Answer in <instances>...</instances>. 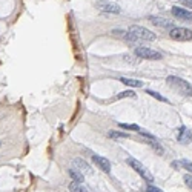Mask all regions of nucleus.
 I'll use <instances>...</instances> for the list:
<instances>
[{"mask_svg":"<svg viewBox=\"0 0 192 192\" xmlns=\"http://www.w3.org/2000/svg\"><path fill=\"white\" fill-rule=\"evenodd\" d=\"M168 85L172 86L177 92H180L181 95H186V97H191L192 95V86L188 83L186 80H183L180 77H175V75H169L166 79Z\"/></svg>","mask_w":192,"mask_h":192,"instance_id":"f257e3e1","label":"nucleus"},{"mask_svg":"<svg viewBox=\"0 0 192 192\" xmlns=\"http://www.w3.org/2000/svg\"><path fill=\"white\" fill-rule=\"evenodd\" d=\"M126 163H128L129 166H131V168L135 171V172L143 178V180H146L148 183H152V181H154V177L151 175V172H149V171H148L145 166H143V164H141L138 160L131 158V157H129V158H126Z\"/></svg>","mask_w":192,"mask_h":192,"instance_id":"f03ea898","label":"nucleus"},{"mask_svg":"<svg viewBox=\"0 0 192 192\" xmlns=\"http://www.w3.org/2000/svg\"><path fill=\"white\" fill-rule=\"evenodd\" d=\"M129 32H131L137 40H145V42H152V40H155V34L151 32L148 28H143V26L134 25L129 28Z\"/></svg>","mask_w":192,"mask_h":192,"instance_id":"7ed1b4c3","label":"nucleus"},{"mask_svg":"<svg viewBox=\"0 0 192 192\" xmlns=\"http://www.w3.org/2000/svg\"><path fill=\"white\" fill-rule=\"evenodd\" d=\"M135 56L140 57V59H146V60H160L161 59V54L160 52L151 49V48H146V46L135 48Z\"/></svg>","mask_w":192,"mask_h":192,"instance_id":"20e7f679","label":"nucleus"},{"mask_svg":"<svg viewBox=\"0 0 192 192\" xmlns=\"http://www.w3.org/2000/svg\"><path fill=\"white\" fill-rule=\"evenodd\" d=\"M169 36L171 39L178 40V42H188V40H192V31L188 28H172Z\"/></svg>","mask_w":192,"mask_h":192,"instance_id":"39448f33","label":"nucleus"},{"mask_svg":"<svg viewBox=\"0 0 192 192\" xmlns=\"http://www.w3.org/2000/svg\"><path fill=\"white\" fill-rule=\"evenodd\" d=\"M92 161H94L95 166L100 168L103 172H111V161H109L108 158H105V157L94 154V155H92Z\"/></svg>","mask_w":192,"mask_h":192,"instance_id":"423d86ee","label":"nucleus"},{"mask_svg":"<svg viewBox=\"0 0 192 192\" xmlns=\"http://www.w3.org/2000/svg\"><path fill=\"white\" fill-rule=\"evenodd\" d=\"M171 12H172V16L180 19V20H184V22H192V12L184 9V8H178V6H174L172 9H171Z\"/></svg>","mask_w":192,"mask_h":192,"instance_id":"0eeeda50","label":"nucleus"},{"mask_svg":"<svg viewBox=\"0 0 192 192\" xmlns=\"http://www.w3.org/2000/svg\"><path fill=\"white\" fill-rule=\"evenodd\" d=\"M72 168L74 169H77L79 172H81V174H91L92 172V169H91V166L83 160V158H74L72 160Z\"/></svg>","mask_w":192,"mask_h":192,"instance_id":"6e6552de","label":"nucleus"},{"mask_svg":"<svg viewBox=\"0 0 192 192\" xmlns=\"http://www.w3.org/2000/svg\"><path fill=\"white\" fill-rule=\"evenodd\" d=\"M178 141L183 143V145H189L192 141V131L186 126H181L178 129Z\"/></svg>","mask_w":192,"mask_h":192,"instance_id":"1a4fd4ad","label":"nucleus"},{"mask_svg":"<svg viewBox=\"0 0 192 192\" xmlns=\"http://www.w3.org/2000/svg\"><path fill=\"white\" fill-rule=\"evenodd\" d=\"M149 20H151V22H152L155 26H160V28H166V29H172V28H174L172 22H169V20H166V19H161V17H151Z\"/></svg>","mask_w":192,"mask_h":192,"instance_id":"9d476101","label":"nucleus"},{"mask_svg":"<svg viewBox=\"0 0 192 192\" xmlns=\"http://www.w3.org/2000/svg\"><path fill=\"white\" fill-rule=\"evenodd\" d=\"M98 9H100V11H105V12H112V14H120V11H121L118 5L108 3V2L100 3V5H98Z\"/></svg>","mask_w":192,"mask_h":192,"instance_id":"9b49d317","label":"nucleus"},{"mask_svg":"<svg viewBox=\"0 0 192 192\" xmlns=\"http://www.w3.org/2000/svg\"><path fill=\"white\" fill-rule=\"evenodd\" d=\"M120 81H121V83H125L126 86H131V88H141V86H143V81L135 80V79H126V77H121Z\"/></svg>","mask_w":192,"mask_h":192,"instance_id":"f8f14e48","label":"nucleus"},{"mask_svg":"<svg viewBox=\"0 0 192 192\" xmlns=\"http://www.w3.org/2000/svg\"><path fill=\"white\" fill-rule=\"evenodd\" d=\"M69 175H71L72 180H74V181H77V183H83V180H85V178H83V174L79 172V171H77V169H74V168L69 169Z\"/></svg>","mask_w":192,"mask_h":192,"instance_id":"ddd939ff","label":"nucleus"},{"mask_svg":"<svg viewBox=\"0 0 192 192\" xmlns=\"http://www.w3.org/2000/svg\"><path fill=\"white\" fill-rule=\"evenodd\" d=\"M69 189H71L72 192H88V189L83 188V186H81V183H77V181L69 183Z\"/></svg>","mask_w":192,"mask_h":192,"instance_id":"4468645a","label":"nucleus"},{"mask_svg":"<svg viewBox=\"0 0 192 192\" xmlns=\"http://www.w3.org/2000/svg\"><path fill=\"white\" fill-rule=\"evenodd\" d=\"M108 137H109V138H126L128 134L118 132V131H109V132H108Z\"/></svg>","mask_w":192,"mask_h":192,"instance_id":"2eb2a0df","label":"nucleus"},{"mask_svg":"<svg viewBox=\"0 0 192 192\" xmlns=\"http://www.w3.org/2000/svg\"><path fill=\"white\" fill-rule=\"evenodd\" d=\"M151 97H154V98H157V100H160V101H164V103H169V100L166 98V97H163L161 94H158V92H155V91H146Z\"/></svg>","mask_w":192,"mask_h":192,"instance_id":"dca6fc26","label":"nucleus"},{"mask_svg":"<svg viewBox=\"0 0 192 192\" xmlns=\"http://www.w3.org/2000/svg\"><path fill=\"white\" fill-rule=\"evenodd\" d=\"M118 126L123 128V129H131V131H137V132L140 131V128L137 126V125H132V123H118Z\"/></svg>","mask_w":192,"mask_h":192,"instance_id":"f3484780","label":"nucleus"},{"mask_svg":"<svg viewBox=\"0 0 192 192\" xmlns=\"http://www.w3.org/2000/svg\"><path fill=\"white\" fill-rule=\"evenodd\" d=\"M125 97H132V98H135L137 94L131 89V91H123V92H120V94L117 95V98H125Z\"/></svg>","mask_w":192,"mask_h":192,"instance_id":"a211bd4d","label":"nucleus"},{"mask_svg":"<svg viewBox=\"0 0 192 192\" xmlns=\"http://www.w3.org/2000/svg\"><path fill=\"white\" fill-rule=\"evenodd\" d=\"M180 161H181L183 169H188L189 172H192V161H189V160H180Z\"/></svg>","mask_w":192,"mask_h":192,"instance_id":"6ab92c4d","label":"nucleus"},{"mask_svg":"<svg viewBox=\"0 0 192 192\" xmlns=\"http://www.w3.org/2000/svg\"><path fill=\"white\" fill-rule=\"evenodd\" d=\"M112 36H114V37L125 39V36H126V31H123V29H112Z\"/></svg>","mask_w":192,"mask_h":192,"instance_id":"aec40b11","label":"nucleus"},{"mask_svg":"<svg viewBox=\"0 0 192 192\" xmlns=\"http://www.w3.org/2000/svg\"><path fill=\"white\" fill-rule=\"evenodd\" d=\"M123 40H125V42H128V43H135V42H137V39H135L129 31L126 32V36H125V39H123Z\"/></svg>","mask_w":192,"mask_h":192,"instance_id":"412c9836","label":"nucleus"},{"mask_svg":"<svg viewBox=\"0 0 192 192\" xmlns=\"http://www.w3.org/2000/svg\"><path fill=\"white\" fill-rule=\"evenodd\" d=\"M184 183H186V186H188L189 189H192V174L184 175Z\"/></svg>","mask_w":192,"mask_h":192,"instance_id":"4be33fe9","label":"nucleus"},{"mask_svg":"<svg viewBox=\"0 0 192 192\" xmlns=\"http://www.w3.org/2000/svg\"><path fill=\"white\" fill-rule=\"evenodd\" d=\"M180 5H183L184 8H192V0H178Z\"/></svg>","mask_w":192,"mask_h":192,"instance_id":"5701e85b","label":"nucleus"},{"mask_svg":"<svg viewBox=\"0 0 192 192\" xmlns=\"http://www.w3.org/2000/svg\"><path fill=\"white\" fill-rule=\"evenodd\" d=\"M171 166H172L174 169H177V171H178V169H183V168H181V161H180V160H174L172 163H171Z\"/></svg>","mask_w":192,"mask_h":192,"instance_id":"b1692460","label":"nucleus"},{"mask_svg":"<svg viewBox=\"0 0 192 192\" xmlns=\"http://www.w3.org/2000/svg\"><path fill=\"white\" fill-rule=\"evenodd\" d=\"M146 192H163V191L158 189V188H155V186H152V184H149V186L146 188Z\"/></svg>","mask_w":192,"mask_h":192,"instance_id":"393cba45","label":"nucleus"},{"mask_svg":"<svg viewBox=\"0 0 192 192\" xmlns=\"http://www.w3.org/2000/svg\"><path fill=\"white\" fill-rule=\"evenodd\" d=\"M103 2H108V0H103Z\"/></svg>","mask_w":192,"mask_h":192,"instance_id":"a878e982","label":"nucleus"},{"mask_svg":"<svg viewBox=\"0 0 192 192\" xmlns=\"http://www.w3.org/2000/svg\"><path fill=\"white\" fill-rule=\"evenodd\" d=\"M0 145H2V141H0Z\"/></svg>","mask_w":192,"mask_h":192,"instance_id":"bb28decb","label":"nucleus"}]
</instances>
